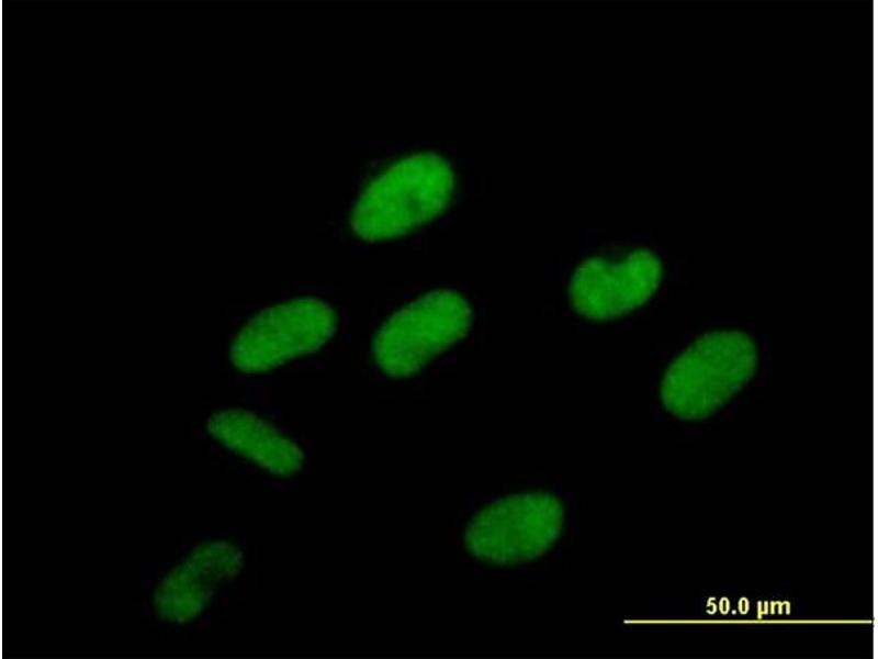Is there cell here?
Returning a JSON list of instances; mask_svg holds the SVG:
<instances>
[{
  "mask_svg": "<svg viewBox=\"0 0 878 659\" xmlns=\"http://www.w3.org/2000/svg\"><path fill=\"white\" fill-rule=\"evenodd\" d=\"M457 175L434 152L392 163L362 190L350 213L352 232L367 242L404 236L440 216L453 200Z\"/></svg>",
  "mask_w": 878,
  "mask_h": 659,
  "instance_id": "1",
  "label": "cell"
},
{
  "mask_svg": "<svg viewBox=\"0 0 878 659\" xmlns=\"http://www.w3.org/2000/svg\"><path fill=\"white\" fill-rule=\"evenodd\" d=\"M757 364L756 345L746 333L738 330L705 333L665 370L661 400L682 418L707 416L753 378Z\"/></svg>",
  "mask_w": 878,
  "mask_h": 659,
  "instance_id": "2",
  "label": "cell"
},
{
  "mask_svg": "<svg viewBox=\"0 0 878 659\" xmlns=\"http://www.w3.org/2000/svg\"><path fill=\"white\" fill-rule=\"evenodd\" d=\"M472 310L458 292L430 291L393 313L372 344L378 367L396 379L418 373L469 332Z\"/></svg>",
  "mask_w": 878,
  "mask_h": 659,
  "instance_id": "3",
  "label": "cell"
},
{
  "mask_svg": "<svg viewBox=\"0 0 878 659\" xmlns=\"http://www.w3.org/2000/svg\"><path fill=\"white\" fill-rule=\"evenodd\" d=\"M564 523L561 501L545 492L499 499L481 510L466 527L464 541L477 559L515 565L543 555L560 537Z\"/></svg>",
  "mask_w": 878,
  "mask_h": 659,
  "instance_id": "4",
  "label": "cell"
},
{
  "mask_svg": "<svg viewBox=\"0 0 878 659\" xmlns=\"http://www.w3.org/2000/svg\"><path fill=\"white\" fill-rule=\"evenodd\" d=\"M336 328L335 310L323 300L305 297L281 302L244 325L230 345V360L243 372L269 371L317 351Z\"/></svg>",
  "mask_w": 878,
  "mask_h": 659,
  "instance_id": "5",
  "label": "cell"
},
{
  "mask_svg": "<svg viewBox=\"0 0 878 659\" xmlns=\"http://www.w3.org/2000/svg\"><path fill=\"white\" fill-rule=\"evenodd\" d=\"M244 567L240 548L226 539L201 540L184 551L159 577L150 594L154 617L170 627L199 621L221 588L235 580Z\"/></svg>",
  "mask_w": 878,
  "mask_h": 659,
  "instance_id": "6",
  "label": "cell"
},
{
  "mask_svg": "<svg viewBox=\"0 0 878 659\" xmlns=\"http://www.w3.org/2000/svg\"><path fill=\"white\" fill-rule=\"evenodd\" d=\"M662 277L660 257L646 248L633 249L619 260L592 257L574 271L570 299L575 311L589 320H612L643 305Z\"/></svg>",
  "mask_w": 878,
  "mask_h": 659,
  "instance_id": "7",
  "label": "cell"
},
{
  "mask_svg": "<svg viewBox=\"0 0 878 659\" xmlns=\"http://www.w3.org/2000/svg\"><path fill=\"white\" fill-rule=\"evenodd\" d=\"M209 434L221 445L267 471L289 477L303 465L301 448L272 424L256 414L228 409L213 414L206 424Z\"/></svg>",
  "mask_w": 878,
  "mask_h": 659,
  "instance_id": "8",
  "label": "cell"
}]
</instances>
